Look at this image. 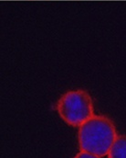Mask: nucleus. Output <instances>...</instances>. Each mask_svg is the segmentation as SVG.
I'll return each instance as SVG.
<instances>
[{
	"label": "nucleus",
	"instance_id": "f03ea898",
	"mask_svg": "<svg viewBox=\"0 0 126 158\" xmlns=\"http://www.w3.org/2000/svg\"><path fill=\"white\" fill-rule=\"evenodd\" d=\"M57 110L67 124L80 127L93 116L92 99L85 90H71L59 99Z\"/></svg>",
	"mask_w": 126,
	"mask_h": 158
},
{
	"label": "nucleus",
	"instance_id": "20e7f679",
	"mask_svg": "<svg viewBox=\"0 0 126 158\" xmlns=\"http://www.w3.org/2000/svg\"><path fill=\"white\" fill-rule=\"evenodd\" d=\"M74 158H101L98 156H95L93 154H90V153H88V152H83V151H81Z\"/></svg>",
	"mask_w": 126,
	"mask_h": 158
},
{
	"label": "nucleus",
	"instance_id": "f257e3e1",
	"mask_svg": "<svg viewBox=\"0 0 126 158\" xmlns=\"http://www.w3.org/2000/svg\"><path fill=\"white\" fill-rule=\"evenodd\" d=\"M117 138L114 124L105 116L93 115L79 129L80 150L98 156H108Z\"/></svg>",
	"mask_w": 126,
	"mask_h": 158
},
{
	"label": "nucleus",
	"instance_id": "7ed1b4c3",
	"mask_svg": "<svg viewBox=\"0 0 126 158\" xmlns=\"http://www.w3.org/2000/svg\"><path fill=\"white\" fill-rule=\"evenodd\" d=\"M109 158H126V135L117 136L110 152Z\"/></svg>",
	"mask_w": 126,
	"mask_h": 158
}]
</instances>
